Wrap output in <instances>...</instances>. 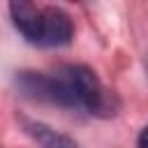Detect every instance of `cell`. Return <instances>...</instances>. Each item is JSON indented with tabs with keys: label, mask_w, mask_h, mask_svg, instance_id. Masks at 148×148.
<instances>
[{
	"label": "cell",
	"mask_w": 148,
	"mask_h": 148,
	"mask_svg": "<svg viewBox=\"0 0 148 148\" xmlns=\"http://www.w3.org/2000/svg\"><path fill=\"white\" fill-rule=\"evenodd\" d=\"M9 14L16 30L30 44L53 49L69 44L74 37V23L60 7H37L28 0H18L9 5Z\"/></svg>",
	"instance_id": "6da1fadb"
},
{
	"label": "cell",
	"mask_w": 148,
	"mask_h": 148,
	"mask_svg": "<svg viewBox=\"0 0 148 148\" xmlns=\"http://www.w3.org/2000/svg\"><path fill=\"white\" fill-rule=\"evenodd\" d=\"M136 148H148V125L141 130V134L136 139Z\"/></svg>",
	"instance_id": "3957f363"
},
{
	"label": "cell",
	"mask_w": 148,
	"mask_h": 148,
	"mask_svg": "<svg viewBox=\"0 0 148 148\" xmlns=\"http://www.w3.org/2000/svg\"><path fill=\"white\" fill-rule=\"evenodd\" d=\"M146 72H148V58H146Z\"/></svg>",
	"instance_id": "277c9868"
},
{
	"label": "cell",
	"mask_w": 148,
	"mask_h": 148,
	"mask_svg": "<svg viewBox=\"0 0 148 148\" xmlns=\"http://www.w3.org/2000/svg\"><path fill=\"white\" fill-rule=\"evenodd\" d=\"M25 130H28V134L35 136V141L42 148H79L72 139H67L65 134H58L56 130H51L42 123H25Z\"/></svg>",
	"instance_id": "7a4b0ae2"
}]
</instances>
